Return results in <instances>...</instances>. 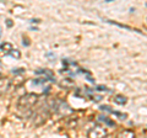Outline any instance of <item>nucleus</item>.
<instances>
[{"label":"nucleus","mask_w":147,"mask_h":138,"mask_svg":"<svg viewBox=\"0 0 147 138\" xmlns=\"http://www.w3.org/2000/svg\"><path fill=\"white\" fill-rule=\"evenodd\" d=\"M37 100H38V95H36V94H26V95H24V96H21L20 98L17 106L30 109L37 102Z\"/></svg>","instance_id":"1"},{"label":"nucleus","mask_w":147,"mask_h":138,"mask_svg":"<svg viewBox=\"0 0 147 138\" xmlns=\"http://www.w3.org/2000/svg\"><path fill=\"white\" fill-rule=\"evenodd\" d=\"M107 130L104 127H96V128H92V130L88 131L87 136L88 138H104L107 136Z\"/></svg>","instance_id":"2"},{"label":"nucleus","mask_w":147,"mask_h":138,"mask_svg":"<svg viewBox=\"0 0 147 138\" xmlns=\"http://www.w3.org/2000/svg\"><path fill=\"white\" fill-rule=\"evenodd\" d=\"M36 73H37V74H43V75L45 77V79H47V80L55 83V77L53 75L52 70H48V69H40V70H37Z\"/></svg>","instance_id":"3"},{"label":"nucleus","mask_w":147,"mask_h":138,"mask_svg":"<svg viewBox=\"0 0 147 138\" xmlns=\"http://www.w3.org/2000/svg\"><path fill=\"white\" fill-rule=\"evenodd\" d=\"M10 80L9 79H4V78H1L0 79V91L1 93H4V91H7L9 88H10Z\"/></svg>","instance_id":"4"},{"label":"nucleus","mask_w":147,"mask_h":138,"mask_svg":"<svg viewBox=\"0 0 147 138\" xmlns=\"http://www.w3.org/2000/svg\"><path fill=\"white\" fill-rule=\"evenodd\" d=\"M74 85H75V83H74V80H71L70 78H65V79H63V81L60 83V86H63V88H65V89H71V88H74Z\"/></svg>","instance_id":"5"},{"label":"nucleus","mask_w":147,"mask_h":138,"mask_svg":"<svg viewBox=\"0 0 147 138\" xmlns=\"http://www.w3.org/2000/svg\"><path fill=\"white\" fill-rule=\"evenodd\" d=\"M118 138H135V133L131 130H124L123 132L119 133Z\"/></svg>","instance_id":"6"},{"label":"nucleus","mask_w":147,"mask_h":138,"mask_svg":"<svg viewBox=\"0 0 147 138\" xmlns=\"http://www.w3.org/2000/svg\"><path fill=\"white\" fill-rule=\"evenodd\" d=\"M0 49L1 51H4V52H5L6 54H9L11 52V51L13 49L12 48V46H11V43H9V42H4V43H1L0 44Z\"/></svg>","instance_id":"7"},{"label":"nucleus","mask_w":147,"mask_h":138,"mask_svg":"<svg viewBox=\"0 0 147 138\" xmlns=\"http://www.w3.org/2000/svg\"><path fill=\"white\" fill-rule=\"evenodd\" d=\"M114 100H115V102L119 104V105H125L126 104V98L123 96V95H117Z\"/></svg>","instance_id":"8"},{"label":"nucleus","mask_w":147,"mask_h":138,"mask_svg":"<svg viewBox=\"0 0 147 138\" xmlns=\"http://www.w3.org/2000/svg\"><path fill=\"white\" fill-rule=\"evenodd\" d=\"M98 118H99V121H100V122L107 123L108 126H114V122H113V121H109V118H108V117H104V116H98Z\"/></svg>","instance_id":"9"},{"label":"nucleus","mask_w":147,"mask_h":138,"mask_svg":"<svg viewBox=\"0 0 147 138\" xmlns=\"http://www.w3.org/2000/svg\"><path fill=\"white\" fill-rule=\"evenodd\" d=\"M9 54L12 56V57H16V58H20L21 57V53H20V51H18V49H12Z\"/></svg>","instance_id":"10"},{"label":"nucleus","mask_w":147,"mask_h":138,"mask_svg":"<svg viewBox=\"0 0 147 138\" xmlns=\"http://www.w3.org/2000/svg\"><path fill=\"white\" fill-rule=\"evenodd\" d=\"M25 72V69H13L12 73L15 74V73H24Z\"/></svg>","instance_id":"11"},{"label":"nucleus","mask_w":147,"mask_h":138,"mask_svg":"<svg viewBox=\"0 0 147 138\" xmlns=\"http://www.w3.org/2000/svg\"><path fill=\"white\" fill-rule=\"evenodd\" d=\"M97 89H98L99 91H105V90H107V88H105V86H97Z\"/></svg>","instance_id":"12"},{"label":"nucleus","mask_w":147,"mask_h":138,"mask_svg":"<svg viewBox=\"0 0 147 138\" xmlns=\"http://www.w3.org/2000/svg\"><path fill=\"white\" fill-rule=\"evenodd\" d=\"M7 26H9V27H11V26H12V22H11V20H7Z\"/></svg>","instance_id":"13"}]
</instances>
